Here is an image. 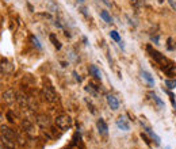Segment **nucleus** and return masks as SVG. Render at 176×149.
Masks as SVG:
<instances>
[{
	"instance_id": "f257e3e1",
	"label": "nucleus",
	"mask_w": 176,
	"mask_h": 149,
	"mask_svg": "<svg viewBox=\"0 0 176 149\" xmlns=\"http://www.w3.org/2000/svg\"><path fill=\"white\" fill-rule=\"evenodd\" d=\"M54 122H56V126L60 129V130H68L70 126H72V118L69 117L68 114H61V115H58L57 118L54 119Z\"/></svg>"
},
{
	"instance_id": "f03ea898",
	"label": "nucleus",
	"mask_w": 176,
	"mask_h": 149,
	"mask_svg": "<svg viewBox=\"0 0 176 149\" xmlns=\"http://www.w3.org/2000/svg\"><path fill=\"white\" fill-rule=\"evenodd\" d=\"M147 50H148V53L151 54L153 58H155V61H157V62H159V64L161 65V66L168 65V60H167L165 57H164V56H163L161 53H160V52H157V50L153 49L151 45H148V46H147Z\"/></svg>"
},
{
	"instance_id": "7ed1b4c3",
	"label": "nucleus",
	"mask_w": 176,
	"mask_h": 149,
	"mask_svg": "<svg viewBox=\"0 0 176 149\" xmlns=\"http://www.w3.org/2000/svg\"><path fill=\"white\" fill-rule=\"evenodd\" d=\"M43 96L45 99L47 100V102L50 103H54L58 100V96H57V92L54 91L53 87H50V85H45L43 87Z\"/></svg>"
},
{
	"instance_id": "20e7f679",
	"label": "nucleus",
	"mask_w": 176,
	"mask_h": 149,
	"mask_svg": "<svg viewBox=\"0 0 176 149\" xmlns=\"http://www.w3.org/2000/svg\"><path fill=\"white\" fill-rule=\"evenodd\" d=\"M0 69H2L4 73H12L14 69H15V66H14V64L10 61V60L3 58L2 61H0Z\"/></svg>"
},
{
	"instance_id": "39448f33",
	"label": "nucleus",
	"mask_w": 176,
	"mask_h": 149,
	"mask_svg": "<svg viewBox=\"0 0 176 149\" xmlns=\"http://www.w3.org/2000/svg\"><path fill=\"white\" fill-rule=\"evenodd\" d=\"M37 124L42 129H46L50 126V118L45 114H39V115H37Z\"/></svg>"
},
{
	"instance_id": "423d86ee",
	"label": "nucleus",
	"mask_w": 176,
	"mask_h": 149,
	"mask_svg": "<svg viewBox=\"0 0 176 149\" xmlns=\"http://www.w3.org/2000/svg\"><path fill=\"white\" fill-rule=\"evenodd\" d=\"M3 100L7 104H12L16 100V94H15L12 89H7L6 92H3Z\"/></svg>"
},
{
	"instance_id": "0eeeda50",
	"label": "nucleus",
	"mask_w": 176,
	"mask_h": 149,
	"mask_svg": "<svg viewBox=\"0 0 176 149\" xmlns=\"http://www.w3.org/2000/svg\"><path fill=\"white\" fill-rule=\"evenodd\" d=\"M22 126H23V129H25V133H27L29 136H31V137L35 136V128H34V125H33L31 121L25 119L23 124H22Z\"/></svg>"
},
{
	"instance_id": "6e6552de",
	"label": "nucleus",
	"mask_w": 176,
	"mask_h": 149,
	"mask_svg": "<svg viewBox=\"0 0 176 149\" xmlns=\"http://www.w3.org/2000/svg\"><path fill=\"white\" fill-rule=\"evenodd\" d=\"M96 128H98V130H99V133L102 134V136H107V133H108V126H107V124L104 122V119H98L96 121Z\"/></svg>"
},
{
	"instance_id": "1a4fd4ad",
	"label": "nucleus",
	"mask_w": 176,
	"mask_h": 149,
	"mask_svg": "<svg viewBox=\"0 0 176 149\" xmlns=\"http://www.w3.org/2000/svg\"><path fill=\"white\" fill-rule=\"evenodd\" d=\"M117 126L121 130H125V132H127V130H130V124L127 122V119H126V117H119L118 119H117Z\"/></svg>"
},
{
	"instance_id": "9d476101",
	"label": "nucleus",
	"mask_w": 176,
	"mask_h": 149,
	"mask_svg": "<svg viewBox=\"0 0 176 149\" xmlns=\"http://www.w3.org/2000/svg\"><path fill=\"white\" fill-rule=\"evenodd\" d=\"M107 103H108V106H110L113 110H118L119 102H118V99L115 98L114 95H111V94H108V95H107Z\"/></svg>"
},
{
	"instance_id": "9b49d317",
	"label": "nucleus",
	"mask_w": 176,
	"mask_h": 149,
	"mask_svg": "<svg viewBox=\"0 0 176 149\" xmlns=\"http://www.w3.org/2000/svg\"><path fill=\"white\" fill-rule=\"evenodd\" d=\"M163 70L165 72L167 76H171V77L176 76V65L174 64H168L165 66H163Z\"/></svg>"
},
{
	"instance_id": "f8f14e48",
	"label": "nucleus",
	"mask_w": 176,
	"mask_h": 149,
	"mask_svg": "<svg viewBox=\"0 0 176 149\" xmlns=\"http://www.w3.org/2000/svg\"><path fill=\"white\" fill-rule=\"evenodd\" d=\"M142 126H144V129H145V132H147L148 134H151V137H152V138H153V140H155V141H156V145H160V141H161V140H160V137H159V136H157V134H156V133H153V132H152V129H151V128H149V126H148V125H145V124H144V122H142Z\"/></svg>"
},
{
	"instance_id": "ddd939ff",
	"label": "nucleus",
	"mask_w": 176,
	"mask_h": 149,
	"mask_svg": "<svg viewBox=\"0 0 176 149\" xmlns=\"http://www.w3.org/2000/svg\"><path fill=\"white\" fill-rule=\"evenodd\" d=\"M16 102L20 104V107H29V98L23 94L16 95Z\"/></svg>"
},
{
	"instance_id": "4468645a",
	"label": "nucleus",
	"mask_w": 176,
	"mask_h": 149,
	"mask_svg": "<svg viewBox=\"0 0 176 149\" xmlns=\"http://www.w3.org/2000/svg\"><path fill=\"white\" fill-rule=\"evenodd\" d=\"M89 73H91L93 77H96L98 80L102 79V73H100V70L98 69V66H96V65H91V66H89Z\"/></svg>"
},
{
	"instance_id": "2eb2a0df",
	"label": "nucleus",
	"mask_w": 176,
	"mask_h": 149,
	"mask_svg": "<svg viewBox=\"0 0 176 149\" xmlns=\"http://www.w3.org/2000/svg\"><path fill=\"white\" fill-rule=\"evenodd\" d=\"M141 74H142V77H144V79L149 83V85H155V79L151 76V73H149V72H147V70H142Z\"/></svg>"
},
{
	"instance_id": "dca6fc26",
	"label": "nucleus",
	"mask_w": 176,
	"mask_h": 149,
	"mask_svg": "<svg viewBox=\"0 0 176 149\" xmlns=\"http://www.w3.org/2000/svg\"><path fill=\"white\" fill-rule=\"evenodd\" d=\"M49 39L52 41V43L54 45L56 49H61V43H60V41L57 39V37H56V34H50V35H49Z\"/></svg>"
},
{
	"instance_id": "f3484780",
	"label": "nucleus",
	"mask_w": 176,
	"mask_h": 149,
	"mask_svg": "<svg viewBox=\"0 0 176 149\" xmlns=\"http://www.w3.org/2000/svg\"><path fill=\"white\" fill-rule=\"evenodd\" d=\"M100 18H102L106 23H113V18L108 15L107 11H102V12H100Z\"/></svg>"
},
{
	"instance_id": "a211bd4d",
	"label": "nucleus",
	"mask_w": 176,
	"mask_h": 149,
	"mask_svg": "<svg viewBox=\"0 0 176 149\" xmlns=\"http://www.w3.org/2000/svg\"><path fill=\"white\" fill-rule=\"evenodd\" d=\"M149 96H152V99H153V100H155V102H156L157 104H159V106H160V107H164V102H163V100H161V99H160V98H159V96H157V95L155 94V92H149Z\"/></svg>"
},
{
	"instance_id": "6ab92c4d",
	"label": "nucleus",
	"mask_w": 176,
	"mask_h": 149,
	"mask_svg": "<svg viewBox=\"0 0 176 149\" xmlns=\"http://www.w3.org/2000/svg\"><path fill=\"white\" fill-rule=\"evenodd\" d=\"M165 85L169 89H174V88H176V80H171V79H167L165 80Z\"/></svg>"
},
{
	"instance_id": "aec40b11",
	"label": "nucleus",
	"mask_w": 176,
	"mask_h": 149,
	"mask_svg": "<svg viewBox=\"0 0 176 149\" xmlns=\"http://www.w3.org/2000/svg\"><path fill=\"white\" fill-rule=\"evenodd\" d=\"M30 39H31V42H33V45H34V46L37 47V49H42V46H41V43H39V41L38 39H37L35 38V37L34 35H31V37H30Z\"/></svg>"
},
{
	"instance_id": "412c9836",
	"label": "nucleus",
	"mask_w": 176,
	"mask_h": 149,
	"mask_svg": "<svg viewBox=\"0 0 176 149\" xmlns=\"http://www.w3.org/2000/svg\"><path fill=\"white\" fill-rule=\"evenodd\" d=\"M110 37L111 38H113L114 41H117V42H121V38H119V34L117 31H115V30H113V31L110 33Z\"/></svg>"
},
{
	"instance_id": "4be33fe9",
	"label": "nucleus",
	"mask_w": 176,
	"mask_h": 149,
	"mask_svg": "<svg viewBox=\"0 0 176 149\" xmlns=\"http://www.w3.org/2000/svg\"><path fill=\"white\" fill-rule=\"evenodd\" d=\"M169 4H171L172 8H174V10L176 11V0H169Z\"/></svg>"
},
{
	"instance_id": "5701e85b",
	"label": "nucleus",
	"mask_w": 176,
	"mask_h": 149,
	"mask_svg": "<svg viewBox=\"0 0 176 149\" xmlns=\"http://www.w3.org/2000/svg\"><path fill=\"white\" fill-rule=\"evenodd\" d=\"M141 137H142V138H144V141H145V142H147L148 145H151V141H149V140H148V137H147V136H144V133H142V134H141Z\"/></svg>"
},
{
	"instance_id": "b1692460",
	"label": "nucleus",
	"mask_w": 176,
	"mask_h": 149,
	"mask_svg": "<svg viewBox=\"0 0 176 149\" xmlns=\"http://www.w3.org/2000/svg\"><path fill=\"white\" fill-rule=\"evenodd\" d=\"M172 39L169 38V39H168V49H169V50H172V49H174V47H172Z\"/></svg>"
},
{
	"instance_id": "393cba45",
	"label": "nucleus",
	"mask_w": 176,
	"mask_h": 149,
	"mask_svg": "<svg viewBox=\"0 0 176 149\" xmlns=\"http://www.w3.org/2000/svg\"><path fill=\"white\" fill-rule=\"evenodd\" d=\"M152 41L155 43H159V37H152Z\"/></svg>"
},
{
	"instance_id": "a878e982",
	"label": "nucleus",
	"mask_w": 176,
	"mask_h": 149,
	"mask_svg": "<svg viewBox=\"0 0 176 149\" xmlns=\"http://www.w3.org/2000/svg\"><path fill=\"white\" fill-rule=\"evenodd\" d=\"M73 76L76 77V80H77V81H81V79H80V77L77 76V73H76V72H73Z\"/></svg>"
},
{
	"instance_id": "bb28decb",
	"label": "nucleus",
	"mask_w": 176,
	"mask_h": 149,
	"mask_svg": "<svg viewBox=\"0 0 176 149\" xmlns=\"http://www.w3.org/2000/svg\"><path fill=\"white\" fill-rule=\"evenodd\" d=\"M103 3H104V4H106V6H108V7H110V6H111V3H110V2H108V0H103Z\"/></svg>"
},
{
	"instance_id": "cd10ccee",
	"label": "nucleus",
	"mask_w": 176,
	"mask_h": 149,
	"mask_svg": "<svg viewBox=\"0 0 176 149\" xmlns=\"http://www.w3.org/2000/svg\"><path fill=\"white\" fill-rule=\"evenodd\" d=\"M3 74H4V72H3V70L0 69V79H2V76H3Z\"/></svg>"
},
{
	"instance_id": "c85d7f7f",
	"label": "nucleus",
	"mask_w": 176,
	"mask_h": 149,
	"mask_svg": "<svg viewBox=\"0 0 176 149\" xmlns=\"http://www.w3.org/2000/svg\"><path fill=\"white\" fill-rule=\"evenodd\" d=\"M0 149H6V147L4 145H0Z\"/></svg>"
},
{
	"instance_id": "c756f323",
	"label": "nucleus",
	"mask_w": 176,
	"mask_h": 149,
	"mask_svg": "<svg viewBox=\"0 0 176 149\" xmlns=\"http://www.w3.org/2000/svg\"><path fill=\"white\" fill-rule=\"evenodd\" d=\"M79 2H80V3H83V2H84V0H79Z\"/></svg>"
},
{
	"instance_id": "7c9ffc66",
	"label": "nucleus",
	"mask_w": 176,
	"mask_h": 149,
	"mask_svg": "<svg viewBox=\"0 0 176 149\" xmlns=\"http://www.w3.org/2000/svg\"><path fill=\"white\" fill-rule=\"evenodd\" d=\"M0 121H2V114H0Z\"/></svg>"
},
{
	"instance_id": "2f4dec72",
	"label": "nucleus",
	"mask_w": 176,
	"mask_h": 149,
	"mask_svg": "<svg viewBox=\"0 0 176 149\" xmlns=\"http://www.w3.org/2000/svg\"><path fill=\"white\" fill-rule=\"evenodd\" d=\"M165 149H171V148H169V147H167V148H165Z\"/></svg>"
}]
</instances>
